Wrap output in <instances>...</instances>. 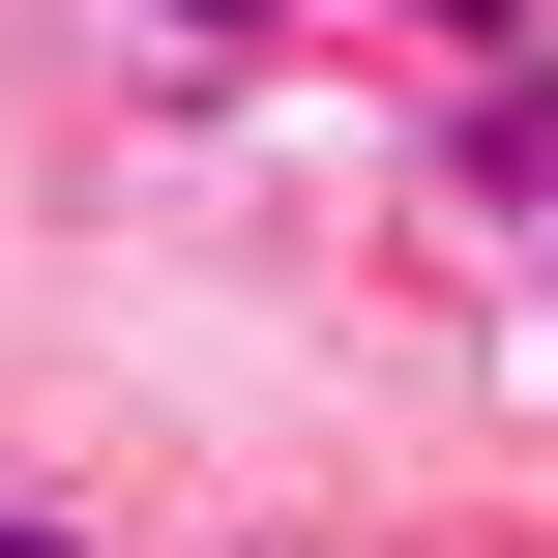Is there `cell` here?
<instances>
[{"mask_svg": "<svg viewBox=\"0 0 558 558\" xmlns=\"http://www.w3.org/2000/svg\"><path fill=\"white\" fill-rule=\"evenodd\" d=\"M265 29H324V0H147V59H265Z\"/></svg>", "mask_w": 558, "mask_h": 558, "instance_id": "cell-1", "label": "cell"}, {"mask_svg": "<svg viewBox=\"0 0 558 558\" xmlns=\"http://www.w3.org/2000/svg\"><path fill=\"white\" fill-rule=\"evenodd\" d=\"M0 558H88V530H0Z\"/></svg>", "mask_w": 558, "mask_h": 558, "instance_id": "cell-2", "label": "cell"}]
</instances>
